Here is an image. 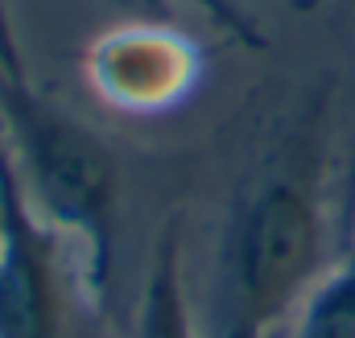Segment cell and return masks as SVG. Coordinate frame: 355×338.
Listing matches in <instances>:
<instances>
[{
    "instance_id": "6da1fadb",
    "label": "cell",
    "mask_w": 355,
    "mask_h": 338,
    "mask_svg": "<svg viewBox=\"0 0 355 338\" xmlns=\"http://www.w3.org/2000/svg\"><path fill=\"white\" fill-rule=\"evenodd\" d=\"M327 272L318 124L281 128L240 173L215 244L207 338H268Z\"/></svg>"
},
{
    "instance_id": "7a4b0ae2",
    "label": "cell",
    "mask_w": 355,
    "mask_h": 338,
    "mask_svg": "<svg viewBox=\"0 0 355 338\" xmlns=\"http://www.w3.org/2000/svg\"><path fill=\"white\" fill-rule=\"evenodd\" d=\"M0 136L33 215L71 252L79 301L103 314L120 223L116 157L87 120L29 83L25 62H0Z\"/></svg>"
},
{
    "instance_id": "3957f363",
    "label": "cell",
    "mask_w": 355,
    "mask_h": 338,
    "mask_svg": "<svg viewBox=\"0 0 355 338\" xmlns=\"http://www.w3.org/2000/svg\"><path fill=\"white\" fill-rule=\"evenodd\" d=\"M79 276L62 240L33 215L0 136V338H67Z\"/></svg>"
},
{
    "instance_id": "277c9868",
    "label": "cell",
    "mask_w": 355,
    "mask_h": 338,
    "mask_svg": "<svg viewBox=\"0 0 355 338\" xmlns=\"http://www.w3.org/2000/svg\"><path fill=\"white\" fill-rule=\"evenodd\" d=\"M202 79V50L162 17H128L83 54L87 91L128 116H157L190 99Z\"/></svg>"
},
{
    "instance_id": "5b68a950",
    "label": "cell",
    "mask_w": 355,
    "mask_h": 338,
    "mask_svg": "<svg viewBox=\"0 0 355 338\" xmlns=\"http://www.w3.org/2000/svg\"><path fill=\"white\" fill-rule=\"evenodd\" d=\"M132 338H207L198 335V322L190 314L186 297V276H182V231L178 219H166L157 227L145 285H141V305H137V330Z\"/></svg>"
},
{
    "instance_id": "8992f818",
    "label": "cell",
    "mask_w": 355,
    "mask_h": 338,
    "mask_svg": "<svg viewBox=\"0 0 355 338\" xmlns=\"http://www.w3.org/2000/svg\"><path fill=\"white\" fill-rule=\"evenodd\" d=\"M297 338H355V240L297 310Z\"/></svg>"
},
{
    "instance_id": "52a82bcc",
    "label": "cell",
    "mask_w": 355,
    "mask_h": 338,
    "mask_svg": "<svg viewBox=\"0 0 355 338\" xmlns=\"http://www.w3.org/2000/svg\"><path fill=\"white\" fill-rule=\"evenodd\" d=\"M219 29H227L240 46H248V50H265V33H261V25L236 4V0H194Z\"/></svg>"
},
{
    "instance_id": "ba28073f",
    "label": "cell",
    "mask_w": 355,
    "mask_h": 338,
    "mask_svg": "<svg viewBox=\"0 0 355 338\" xmlns=\"http://www.w3.org/2000/svg\"><path fill=\"white\" fill-rule=\"evenodd\" d=\"M116 8H124L128 17H162L166 12V4L162 0H112Z\"/></svg>"
}]
</instances>
